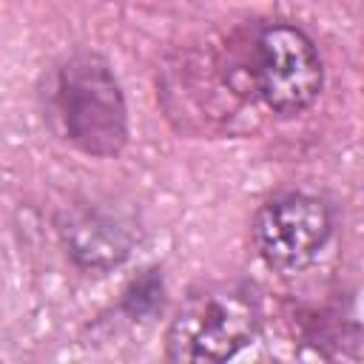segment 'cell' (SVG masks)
Returning <instances> with one entry per match:
<instances>
[{"instance_id":"4","label":"cell","mask_w":364,"mask_h":364,"mask_svg":"<svg viewBox=\"0 0 364 364\" xmlns=\"http://www.w3.org/2000/svg\"><path fill=\"white\" fill-rule=\"evenodd\" d=\"M250 233L262 262L282 276H293L324 253L333 236V210L316 193L287 191L256 210Z\"/></svg>"},{"instance_id":"3","label":"cell","mask_w":364,"mask_h":364,"mask_svg":"<svg viewBox=\"0 0 364 364\" xmlns=\"http://www.w3.org/2000/svg\"><path fill=\"white\" fill-rule=\"evenodd\" d=\"M250 77L256 100L279 114H304L324 88V63L313 37L284 20L256 28L250 40Z\"/></svg>"},{"instance_id":"6","label":"cell","mask_w":364,"mask_h":364,"mask_svg":"<svg viewBox=\"0 0 364 364\" xmlns=\"http://www.w3.org/2000/svg\"><path fill=\"white\" fill-rule=\"evenodd\" d=\"M162 304H165V282L156 267H148L139 276H134L119 299V310L131 321L154 318L156 313H162Z\"/></svg>"},{"instance_id":"1","label":"cell","mask_w":364,"mask_h":364,"mask_svg":"<svg viewBox=\"0 0 364 364\" xmlns=\"http://www.w3.org/2000/svg\"><path fill=\"white\" fill-rule=\"evenodd\" d=\"M46 114L57 134L94 159L119 156L128 145V105L111 63L97 51L63 57L43 85Z\"/></svg>"},{"instance_id":"2","label":"cell","mask_w":364,"mask_h":364,"mask_svg":"<svg viewBox=\"0 0 364 364\" xmlns=\"http://www.w3.org/2000/svg\"><path fill=\"white\" fill-rule=\"evenodd\" d=\"M262 301L245 282H208L176 307L165 355L171 361H228L262 333Z\"/></svg>"},{"instance_id":"5","label":"cell","mask_w":364,"mask_h":364,"mask_svg":"<svg viewBox=\"0 0 364 364\" xmlns=\"http://www.w3.org/2000/svg\"><path fill=\"white\" fill-rule=\"evenodd\" d=\"M54 230L63 253L85 273H108L119 267L136 245L134 225L125 216L97 205H71L60 210Z\"/></svg>"}]
</instances>
